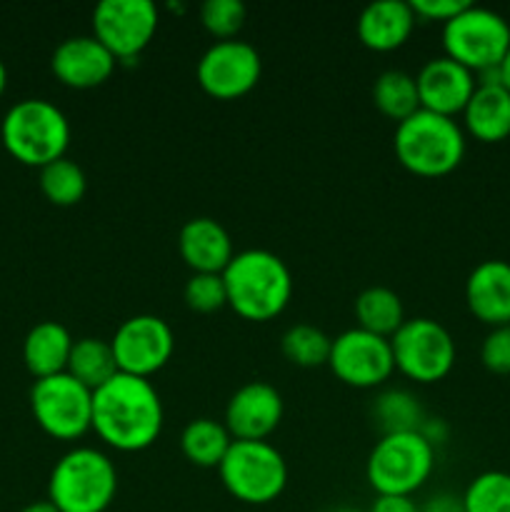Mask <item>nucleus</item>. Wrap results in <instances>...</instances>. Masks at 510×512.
I'll return each mask as SVG.
<instances>
[{
	"label": "nucleus",
	"mask_w": 510,
	"mask_h": 512,
	"mask_svg": "<svg viewBox=\"0 0 510 512\" xmlns=\"http://www.w3.org/2000/svg\"><path fill=\"white\" fill-rule=\"evenodd\" d=\"M373 418L380 433H413L420 430L425 420V410L413 393L403 388H388L375 398Z\"/></svg>",
	"instance_id": "nucleus-27"
},
{
	"label": "nucleus",
	"mask_w": 510,
	"mask_h": 512,
	"mask_svg": "<svg viewBox=\"0 0 510 512\" xmlns=\"http://www.w3.org/2000/svg\"><path fill=\"white\" fill-rule=\"evenodd\" d=\"M373 103L385 118L395 120V123L410 118L415 110H420L415 75L398 68L383 70L373 83Z\"/></svg>",
	"instance_id": "nucleus-26"
},
{
	"label": "nucleus",
	"mask_w": 510,
	"mask_h": 512,
	"mask_svg": "<svg viewBox=\"0 0 510 512\" xmlns=\"http://www.w3.org/2000/svg\"><path fill=\"white\" fill-rule=\"evenodd\" d=\"M0 135L15 160L45 168L53 160L65 158L70 145V120L50 100L25 98L5 113Z\"/></svg>",
	"instance_id": "nucleus-5"
},
{
	"label": "nucleus",
	"mask_w": 510,
	"mask_h": 512,
	"mask_svg": "<svg viewBox=\"0 0 510 512\" xmlns=\"http://www.w3.org/2000/svg\"><path fill=\"white\" fill-rule=\"evenodd\" d=\"M65 373L73 375L75 380L95 390L100 385L108 383L113 375H118V363H115V353L110 340L103 338H80L73 343V350H70L68 370Z\"/></svg>",
	"instance_id": "nucleus-25"
},
{
	"label": "nucleus",
	"mask_w": 510,
	"mask_h": 512,
	"mask_svg": "<svg viewBox=\"0 0 510 512\" xmlns=\"http://www.w3.org/2000/svg\"><path fill=\"white\" fill-rule=\"evenodd\" d=\"M73 343L70 330L58 320H43L33 325L23 343L25 368L35 375V380L65 373Z\"/></svg>",
	"instance_id": "nucleus-22"
},
{
	"label": "nucleus",
	"mask_w": 510,
	"mask_h": 512,
	"mask_svg": "<svg viewBox=\"0 0 510 512\" xmlns=\"http://www.w3.org/2000/svg\"><path fill=\"white\" fill-rule=\"evenodd\" d=\"M393 150L400 165L410 173L420 178H440L463 163L465 130L455 118L420 108L395 125Z\"/></svg>",
	"instance_id": "nucleus-3"
},
{
	"label": "nucleus",
	"mask_w": 510,
	"mask_h": 512,
	"mask_svg": "<svg viewBox=\"0 0 510 512\" xmlns=\"http://www.w3.org/2000/svg\"><path fill=\"white\" fill-rule=\"evenodd\" d=\"M368 512H420L413 495H375Z\"/></svg>",
	"instance_id": "nucleus-35"
},
{
	"label": "nucleus",
	"mask_w": 510,
	"mask_h": 512,
	"mask_svg": "<svg viewBox=\"0 0 510 512\" xmlns=\"http://www.w3.org/2000/svg\"><path fill=\"white\" fill-rule=\"evenodd\" d=\"M328 365L335 378L350 388H378L395 373L390 338L368 333L358 325L343 330L338 338H333Z\"/></svg>",
	"instance_id": "nucleus-13"
},
{
	"label": "nucleus",
	"mask_w": 510,
	"mask_h": 512,
	"mask_svg": "<svg viewBox=\"0 0 510 512\" xmlns=\"http://www.w3.org/2000/svg\"><path fill=\"white\" fill-rule=\"evenodd\" d=\"M435 470V445L413 433H388L375 440L365 463V478L375 495H413Z\"/></svg>",
	"instance_id": "nucleus-6"
},
{
	"label": "nucleus",
	"mask_w": 510,
	"mask_h": 512,
	"mask_svg": "<svg viewBox=\"0 0 510 512\" xmlns=\"http://www.w3.org/2000/svg\"><path fill=\"white\" fill-rule=\"evenodd\" d=\"M283 395L265 380H250L230 395L225 428L233 440H268L283 420Z\"/></svg>",
	"instance_id": "nucleus-15"
},
{
	"label": "nucleus",
	"mask_w": 510,
	"mask_h": 512,
	"mask_svg": "<svg viewBox=\"0 0 510 512\" xmlns=\"http://www.w3.org/2000/svg\"><path fill=\"white\" fill-rule=\"evenodd\" d=\"M245 18H248V8L240 0H205L200 5V23L218 40L238 38Z\"/></svg>",
	"instance_id": "nucleus-31"
},
{
	"label": "nucleus",
	"mask_w": 510,
	"mask_h": 512,
	"mask_svg": "<svg viewBox=\"0 0 510 512\" xmlns=\"http://www.w3.org/2000/svg\"><path fill=\"white\" fill-rule=\"evenodd\" d=\"M418 508L420 512H465L463 498L455 493H448V490H440V493L430 495Z\"/></svg>",
	"instance_id": "nucleus-36"
},
{
	"label": "nucleus",
	"mask_w": 510,
	"mask_h": 512,
	"mask_svg": "<svg viewBox=\"0 0 510 512\" xmlns=\"http://www.w3.org/2000/svg\"><path fill=\"white\" fill-rule=\"evenodd\" d=\"M30 408L35 423L55 440H78L93 430V390L70 373L35 380Z\"/></svg>",
	"instance_id": "nucleus-9"
},
{
	"label": "nucleus",
	"mask_w": 510,
	"mask_h": 512,
	"mask_svg": "<svg viewBox=\"0 0 510 512\" xmlns=\"http://www.w3.org/2000/svg\"><path fill=\"white\" fill-rule=\"evenodd\" d=\"M415 83H418L420 108L430 110V113L448 115V118L463 113L470 95L478 88L473 70L455 63L448 55L425 60L423 68L415 75Z\"/></svg>",
	"instance_id": "nucleus-16"
},
{
	"label": "nucleus",
	"mask_w": 510,
	"mask_h": 512,
	"mask_svg": "<svg viewBox=\"0 0 510 512\" xmlns=\"http://www.w3.org/2000/svg\"><path fill=\"white\" fill-rule=\"evenodd\" d=\"M233 445L225 423L213 418H195L180 433V450L198 468H218Z\"/></svg>",
	"instance_id": "nucleus-24"
},
{
	"label": "nucleus",
	"mask_w": 510,
	"mask_h": 512,
	"mask_svg": "<svg viewBox=\"0 0 510 512\" xmlns=\"http://www.w3.org/2000/svg\"><path fill=\"white\" fill-rule=\"evenodd\" d=\"M460 498L465 512H510V473L485 470L470 480Z\"/></svg>",
	"instance_id": "nucleus-30"
},
{
	"label": "nucleus",
	"mask_w": 510,
	"mask_h": 512,
	"mask_svg": "<svg viewBox=\"0 0 510 512\" xmlns=\"http://www.w3.org/2000/svg\"><path fill=\"white\" fill-rule=\"evenodd\" d=\"M330 512H363V510H355V508H335V510H330Z\"/></svg>",
	"instance_id": "nucleus-41"
},
{
	"label": "nucleus",
	"mask_w": 510,
	"mask_h": 512,
	"mask_svg": "<svg viewBox=\"0 0 510 512\" xmlns=\"http://www.w3.org/2000/svg\"><path fill=\"white\" fill-rule=\"evenodd\" d=\"M465 303L480 323L510 325V263L490 258L475 265L465 280Z\"/></svg>",
	"instance_id": "nucleus-18"
},
{
	"label": "nucleus",
	"mask_w": 510,
	"mask_h": 512,
	"mask_svg": "<svg viewBox=\"0 0 510 512\" xmlns=\"http://www.w3.org/2000/svg\"><path fill=\"white\" fill-rule=\"evenodd\" d=\"M228 305L245 320L265 323L288 308L293 275L280 255L265 248H248L233 255L223 270Z\"/></svg>",
	"instance_id": "nucleus-2"
},
{
	"label": "nucleus",
	"mask_w": 510,
	"mask_h": 512,
	"mask_svg": "<svg viewBox=\"0 0 510 512\" xmlns=\"http://www.w3.org/2000/svg\"><path fill=\"white\" fill-rule=\"evenodd\" d=\"M420 433H423V438L428 440L430 445L438 448V445L448 438V425L440 418H425L423 425H420Z\"/></svg>",
	"instance_id": "nucleus-37"
},
{
	"label": "nucleus",
	"mask_w": 510,
	"mask_h": 512,
	"mask_svg": "<svg viewBox=\"0 0 510 512\" xmlns=\"http://www.w3.org/2000/svg\"><path fill=\"white\" fill-rule=\"evenodd\" d=\"M163 423V400L148 378L118 373L93 393V433L118 453L148 450Z\"/></svg>",
	"instance_id": "nucleus-1"
},
{
	"label": "nucleus",
	"mask_w": 510,
	"mask_h": 512,
	"mask_svg": "<svg viewBox=\"0 0 510 512\" xmlns=\"http://www.w3.org/2000/svg\"><path fill=\"white\" fill-rule=\"evenodd\" d=\"M465 130L480 143H500L510 135V90L503 83L480 85L463 110Z\"/></svg>",
	"instance_id": "nucleus-21"
},
{
	"label": "nucleus",
	"mask_w": 510,
	"mask_h": 512,
	"mask_svg": "<svg viewBox=\"0 0 510 512\" xmlns=\"http://www.w3.org/2000/svg\"><path fill=\"white\" fill-rule=\"evenodd\" d=\"M20 512H58V508H55L50 500H35V503L25 505V508Z\"/></svg>",
	"instance_id": "nucleus-38"
},
{
	"label": "nucleus",
	"mask_w": 510,
	"mask_h": 512,
	"mask_svg": "<svg viewBox=\"0 0 510 512\" xmlns=\"http://www.w3.org/2000/svg\"><path fill=\"white\" fill-rule=\"evenodd\" d=\"M263 60L255 45L245 40H215L198 60L200 88L218 100H235L248 95L258 85Z\"/></svg>",
	"instance_id": "nucleus-14"
},
{
	"label": "nucleus",
	"mask_w": 510,
	"mask_h": 512,
	"mask_svg": "<svg viewBox=\"0 0 510 512\" xmlns=\"http://www.w3.org/2000/svg\"><path fill=\"white\" fill-rule=\"evenodd\" d=\"M480 360L490 373L510 375V325L490 328L480 345Z\"/></svg>",
	"instance_id": "nucleus-33"
},
{
	"label": "nucleus",
	"mask_w": 510,
	"mask_h": 512,
	"mask_svg": "<svg viewBox=\"0 0 510 512\" xmlns=\"http://www.w3.org/2000/svg\"><path fill=\"white\" fill-rule=\"evenodd\" d=\"M115 55L95 35H73L53 50L50 68L63 85L75 90L98 88L115 73Z\"/></svg>",
	"instance_id": "nucleus-17"
},
{
	"label": "nucleus",
	"mask_w": 510,
	"mask_h": 512,
	"mask_svg": "<svg viewBox=\"0 0 510 512\" xmlns=\"http://www.w3.org/2000/svg\"><path fill=\"white\" fill-rule=\"evenodd\" d=\"M500 80H503L505 88L510 90V48H508V53H505L503 63H500Z\"/></svg>",
	"instance_id": "nucleus-39"
},
{
	"label": "nucleus",
	"mask_w": 510,
	"mask_h": 512,
	"mask_svg": "<svg viewBox=\"0 0 510 512\" xmlns=\"http://www.w3.org/2000/svg\"><path fill=\"white\" fill-rule=\"evenodd\" d=\"M5 85H8V70H5V63L0 60V95L5 93Z\"/></svg>",
	"instance_id": "nucleus-40"
},
{
	"label": "nucleus",
	"mask_w": 510,
	"mask_h": 512,
	"mask_svg": "<svg viewBox=\"0 0 510 512\" xmlns=\"http://www.w3.org/2000/svg\"><path fill=\"white\" fill-rule=\"evenodd\" d=\"M118 493L115 463L98 448H73L55 463L48 500L58 512H105Z\"/></svg>",
	"instance_id": "nucleus-4"
},
{
	"label": "nucleus",
	"mask_w": 510,
	"mask_h": 512,
	"mask_svg": "<svg viewBox=\"0 0 510 512\" xmlns=\"http://www.w3.org/2000/svg\"><path fill=\"white\" fill-rule=\"evenodd\" d=\"M330 348H333V338L325 330L315 328L310 323L290 325L280 338V350L285 358L300 368H320L328 365Z\"/></svg>",
	"instance_id": "nucleus-28"
},
{
	"label": "nucleus",
	"mask_w": 510,
	"mask_h": 512,
	"mask_svg": "<svg viewBox=\"0 0 510 512\" xmlns=\"http://www.w3.org/2000/svg\"><path fill=\"white\" fill-rule=\"evenodd\" d=\"M415 23L418 18L410 8V0H375L360 10L355 30L365 48L390 53L408 43Z\"/></svg>",
	"instance_id": "nucleus-19"
},
{
	"label": "nucleus",
	"mask_w": 510,
	"mask_h": 512,
	"mask_svg": "<svg viewBox=\"0 0 510 512\" xmlns=\"http://www.w3.org/2000/svg\"><path fill=\"white\" fill-rule=\"evenodd\" d=\"M443 48L448 58L478 75L503 63L510 48V25L495 10L470 3L443 23Z\"/></svg>",
	"instance_id": "nucleus-8"
},
{
	"label": "nucleus",
	"mask_w": 510,
	"mask_h": 512,
	"mask_svg": "<svg viewBox=\"0 0 510 512\" xmlns=\"http://www.w3.org/2000/svg\"><path fill=\"white\" fill-rule=\"evenodd\" d=\"M40 190L45 198L60 208L80 203L88 190V178L75 160L60 158L40 168Z\"/></svg>",
	"instance_id": "nucleus-29"
},
{
	"label": "nucleus",
	"mask_w": 510,
	"mask_h": 512,
	"mask_svg": "<svg viewBox=\"0 0 510 512\" xmlns=\"http://www.w3.org/2000/svg\"><path fill=\"white\" fill-rule=\"evenodd\" d=\"M110 345H113L120 373L150 380V375L163 370L173 358L175 335L168 320H163L160 315L143 313L123 320Z\"/></svg>",
	"instance_id": "nucleus-12"
},
{
	"label": "nucleus",
	"mask_w": 510,
	"mask_h": 512,
	"mask_svg": "<svg viewBox=\"0 0 510 512\" xmlns=\"http://www.w3.org/2000/svg\"><path fill=\"white\" fill-rule=\"evenodd\" d=\"M353 308L358 328L375 335H383V338H393L400 325L405 323L403 300H400V295L395 290L385 288V285H370V288H365L355 298Z\"/></svg>",
	"instance_id": "nucleus-23"
},
{
	"label": "nucleus",
	"mask_w": 510,
	"mask_h": 512,
	"mask_svg": "<svg viewBox=\"0 0 510 512\" xmlns=\"http://www.w3.org/2000/svg\"><path fill=\"white\" fill-rule=\"evenodd\" d=\"M185 305L195 313H215L228 305L223 273H193L183 288Z\"/></svg>",
	"instance_id": "nucleus-32"
},
{
	"label": "nucleus",
	"mask_w": 510,
	"mask_h": 512,
	"mask_svg": "<svg viewBox=\"0 0 510 512\" xmlns=\"http://www.w3.org/2000/svg\"><path fill=\"white\" fill-rule=\"evenodd\" d=\"M180 258L193 273H223L233 260V238L213 218H190L178 233Z\"/></svg>",
	"instance_id": "nucleus-20"
},
{
	"label": "nucleus",
	"mask_w": 510,
	"mask_h": 512,
	"mask_svg": "<svg viewBox=\"0 0 510 512\" xmlns=\"http://www.w3.org/2000/svg\"><path fill=\"white\" fill-rule=\"evenodd\" d=\"M395 370L420 385L443 380L455 365V340L445 325L433 318H405L390 338Z\"/></svg>",
	"instance_id": "nucleus-10"
},
{
	"label": "nucleus",
	"mask_w": 510,
	"mask_h": 512,
	"mask_svg": "<svg viewBox=\"0 0 510 512\" xmlns=\"http://www.w3.org/2000/svg\"><path fill=\"white\" fill-rule=\"evenodd\" d=\"M468 5V0H410L415 18L440 20V23H448L450 18H455Z\"/></svg>",
	"instance_id": "nucleus-34"
},
{
	"label": "nucleus",
	"mask_w": 510,
	"mask_h": 512,
	"mask_svg": "<svg viewBox=\"0 0 510 512\" xmlns=\"http://www.w3.org/2000/svg\"><path fill=\"white\" fill-rule=\"evenodd\" d=\"M158 20L153 0H100L93 10V35L118 63H133L155 38Z\"/></svg>",
	"instance_id": "nucleus-11"
},
{
	"label": "nucleus",
	"mask_w": 510,
	"mask_h": 512,
	"mask_svg": "<svg viewBox=\"0 0 510 512\" xmlns=\"http://www.w3.org/2000/svg\"><path fill=\"white\" fill-rule=\"evenodd\" d=\"M218 473L225 490L245 505L273 503L288 485V463L268 440H233Z\"/></svg>",
	"instance_id": "nucleus-7"
}]
</instances>
